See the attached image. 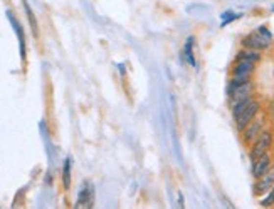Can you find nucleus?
Returning a JSON list of instances; mask_svg holds the SVG:
<instances>
[{
  "label": "nucleus",
  "mask_w": 274,
  "mask_h": 209,
  "mask_svg": "<svg viewBox=\"0 0 274 209\" xmlns=\"http://www.w3.org/2000/svg\"><path fill=\"white\" fill-rule=\"evenodd\" d=\"M271 42H273V34L269 32V29L266 25H261L257 30L246 35V37L242 39L241 45H242V49H252V50H259V52H262V50H268L269 47H271Z\"/></svg>",
  "instance_id": "f257e3e1"
},
{
  "label": "nucleus",
  "mask_w": 274,
  "mask_h": 209,
  "mask_svg": "<svg viewBox=\"0 0 274 209\" xmlns=\"http://www.w3.org/2000/svg\"><path fill=\"white\" fill-rule=\"evenodd\" d=\"M271 144H273V132L271 131H262L259 136L256 137V141L249 146L250 161L257 159V157L262 156L264 152H268L269 147H271Z\"/></svg>",
  "instance_id": "f03ea898"
},
{
  "label": "nucleus",
  "mask_w": 274,
  "mask_h": 209,
  "mask_svg": "<svg viewBox=\"0 0 274 209\" xmlns=\"http://www.w3.org/2000/svg\"><path fill=\"white\" fill-rule=\"evenodd\" d=\"M259 112H261V104H259V101L254 99L248 105V107H246L241 114H239L237 117H234V122H236L237 131H242V129H244L250 121H254L257 116H259Z\"/></svg>",
  "instance_id": "7ed1b4c3"
},
{
  "label": "nucleus",
  "mask_w": 274,
  "mask_h": 209,
  "mask_svg": "<svg viewBox=\"0 0 274 209\" xmlns=\"http://www.w3.org/2000/svg\"><path fill=\"white\" fill-rule=\"evenodd\" d=\"M262 127H264V117L257 116L254 121H250L248 125L241 131L242 134V144L244 146H250L256 141V137L262 132Z\"/></svg>",
  "instance_id": "20e7f679"
},
{
  "label": "nucleus",
  "mask_w": 274,
  "mask_h": 209,
  "mask_svg": "<svg viewBox=\"0 0 274 209\" xmlns=\"http://www.w3.org/2000/svg\"><path fill=\"white\" fill-rule=\"evenodd\" d=\"M93 203H95V188H93L91 183H83L79 192H77V199L74 203V208H93Z\"/></svg>",
  "instance_id": "39448f33"
},
{
  "label": "nucleus",
  "mask_w": 274,
  "mask_h": 209,
  "mask_svg": "<svg viewBox=\"0 0 274 209\" xmlns=\"http://www.w3.org/2000/svg\"><path fill=\"white\" fill-rule=\"evenodd\" d=\"M273 186H274V164L266 174H262L261 177L256 179V183H254V194L256 196L266 194V192L271 191Z\"/></svg>",
  "instance_id": "423d86ee"
},
{
  "label": "nucleus",
  "mask_w": 274,
  "mask_h": 209,
  "mask_svg": "<svg viewBox=\"0 0 274 209\" xmlns=\"http://www.w3.org/2000/svg\"><path fill=\"white\" fill-rule=\"evenodd\" d=\"M273 166V159H271V154L268 152H264L262 156H259L257 159L252 161V167H250V172H252V177L254 179H257V177H261L262 174H266V172L271 169Z\"/></svg>",
  "instance_id": "0eeeda50"
},
{
  "label": "nucleus",
  "mask_w": 274,
  "mask_h": 209,
  "mask_svg": "<svg viewBox=\"0 0 274 209\" xmlns=\"http://www.w3.org/2000/svg\"><path fill=\"white\" fill-rule=\"evenodd\" d=\"M252 82H244L242 85H239L236 90H232V92L229 94V105L232 107L234 104H237V102L244 101L246 97L252 96Z\"/></svg>",
  "instance_id": "6e6552de"
},
{
  "label": "nucleus",
  "mask_w": 274,
  "mask_h": 209,
  "mask_svg": "<svg viewBox=\"0 0 274 209\" xmlns=\"http://www.w3.org/2000/svg\"><path fill=\"white\" fill-rule=\"evenodd\" d=\"M71 167H73L71 157H66L64 166H62V186H64L66 191H69V188H71Z\"/></svg>",
  "instance_id": "1a4fd4ad"
},
{
  "label": "nucleus",
  "mask_w": 274,
  "mask_h": 209,
  "mask_svg": "<svg viewBox=\"0 0 274 209\" xmlns=\"http://www.w3.org/2000/svg\"><path fill=\"white\" fill-rule=\"evenodd\" d=\"M241 59H246V61H250L254 64L261 61V52L259 50H252V49H242L241 52L236 55V61H241Z\"/></svg>",
  "instance_id": "9d476101"
},
{
  "label": "nucleus",
  "mask_w": 274,
  "mask_h": 209,
  "mask_svg": "<svg viewBox=\"0 0 274 209\" xmlns=\"http://www.w3.org/2000/svg\"><path fill=\"white\" fill-rule=\"evenodd\" d=\"M194 37H189L187 39V44L185 47H183V55H185V59H187V62L192 65V67H197V62H195V55H194Z\"/></svg>",
  "instance_id": "9b49d317"
},
{
  "label": "nucleus",
  "mask_w": 274,
  "mask_h": 209,
  "mask_svg": "<svg viewBox=\"0 0 274 209\" xmlns=\"http://www.w3.org/2000/svg\"><path fill=\"white\" fill-rule=\"evenodd\" d=\"M24 10H25V14H27V19H29V23H30V29H32L34 37H37V35H39V27H37L36 15H34V12L30 10V5L27 3V0H24Z\"/></svg>",
  "instance_id": "f8f14e48"
},
{
  "label": "nucleus",
  "mask_w": 274,
  "mask_h": 209,
  "mask_svg": "<svg viewBox=\"0 0 274 209\" xmlns=\"http://www.w3.org/2000/svg\"><path fill=\"white\" fill-rule=\"evenodd\" d=\"M252 101H254V97H252V96H249V97H246L244 101H241V102H237V104H234L232 107H230V110H232V117H237L239 114H241L242 110H244L246 107H248V105H249Z\"/></svg>",
  "instance_id": "ddd939ff"
},
{
  "label": "nucleus",
  "mask_w": 274,
  "mask_h": 209,
  "mask_svg": "<svg viewBox=\"0 0 274 209\" xmlns=\"http://www.w3.org/2000/svg\"><path fill=\"white\" fill-rule=\"evenodd\" d=\"M273 204H274V186L271 188V191L268 192L266 199L261 201V206H262V208H269V206H273Z\"/></svg>",
  "instance_id": "4468645a"
},
{
  "label": "nucleus",
  "mask_w": 274,
  "mask_h": 209,
  "mask_svg": "<svg viewBox=\"0 0 274 209\" xmlns=\"http://www.w3.org/2000/svg\"><path fill=\"white\" fill-rule=\"evenodd\" d=\"M239 17H241V15H236V14H232V12H227V14H224V15H222V19H225V21H222V23H221V25H222V27H225V25H227V23H229V22L236 21V19H239Z\"/></svg>",
  "instance_id": "2eb2a0df"
},
{
  "label": "nucleus",
  "mask_w": 274,
  "mask_h": 209,
  "mask_svg": "<svg viewBox=\"0 0 274 209\" xmlns=\"http://www.w3.org/2000/svg\"><path fill=\"white\" fill-rule=\"evenodd\" d=\"M269 112L274 114V99L271 101V105H269Z\"/></svg>",
  "instance_id": "dca6fc26"
}]
</instances>
